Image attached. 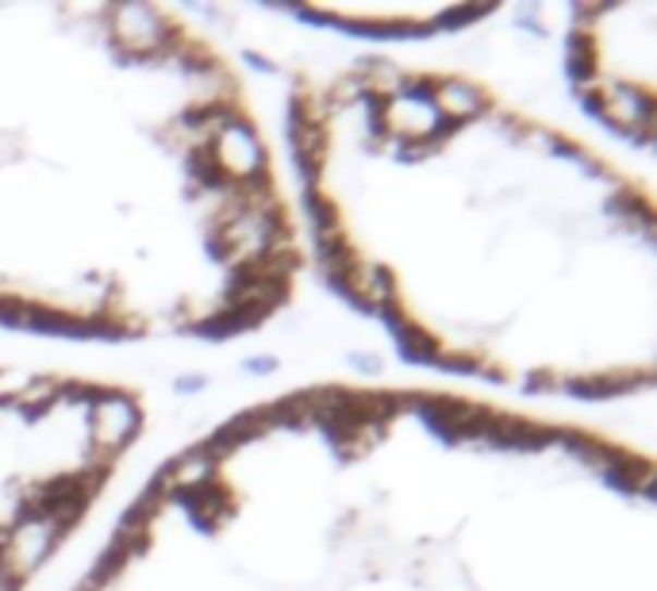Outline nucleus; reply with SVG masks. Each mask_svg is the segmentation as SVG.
<instances>
[{"instance_id":"1","label":"nucleus","mask_w":657,"mask_h":591,"mask_svg":"<svg viewBox=\"0 0 657 591\" xmlns=\"http://www.w3.org/2000/svg\"><path fill=\"white\" fill-rule=\"evenodd\" d=\"M208 155L216 158L219 173H223L231 185L251 181L261 173V146L246 123H231V127L219 131V135L208 143Z\"/></svg>"},{"instance_id":"2","label":"nucleus","mask_w":657,"mask_h":591,"mask_svg":"<svg viewBox=\"0 0 657 591\" xmlns=\"http://www.w3.org/2000/svg\"><path fill=\"white\" fill-rule=\"evenodd\" d=\"M381 123L392 131L397 138H404V143H415V146H427L430 138L438 135V112L430 108L427 97H419V93H400V97L385 100L381 104Z\"/></svg>"},{"instance_id":"3","label":"nucleus","mask_w":657,"mask_h":591,"mask_svg":"<svg viewBox=\"0 0 657 591\" xmlns=\"http://www.w3.org/2000/svg\"><path fill=\"white\" fill-rule=\"evenodd\" d=\"M89 427H93V446H97L100 454H115V450L127 446L131 434H135L138 411H135V404H131V399L105 396V392H100V396L93 399Z\"/></svg>"},{"instance_id":"4","label":"nucleus","mask_w":657,"mask_h":591,"mask_svg":"<svg viewBox=\"0 0 657 591\" xmlns=\"http://www.w3.org/2000/svg\"><path fill=\"white\" fill-rule=\"evenodd\" d=\"M593 100L600 108V115L608 123H616L619 131H642V138L654 135V100L638 97V93L626 89H611L604 82H593Z\"/></svg>"},{"instance_id":"5","label":"nucleus","mask_w":657,"mask_h":591,"mask_svg":"<svg viewBox=\"0 0 657 591\" xmlns=\"http://www.w3.org/2000/svg\"><path fill=\"white\" fill-rule=\"evenodd\" d=\"M108 20H112L115 42H120L123 50H138V54H150V50H162L166 47L162 20H158V12L143 9V4H120V9L108 12Z\"/></svg>"},{"instance_id":"6","label":"nucleus","mask_w":657,"mask_h":591,"mask_svg":"<svg viewBox=\"0 0 657 591\" xmlns=\"http://www.w3.org/2000/svg\"><path fill=\"white\" fill-rule=\"evenodd\" d=\"M430 108L438 112V120L447 115V120H470V115L480 112V93L473 89L470 82H458V77H435V89H430Z\"/></svg>"},{"instance_id":"7","label":"nucleus","mask_w":657,"mask_h":591,"mask_svg":"<svg viewBox=\"0 0 657 591\" xmlns=\"http://www.w3.org/2000/svg\"><path fill=\"white\" fill-rule=\"evenodd\" d=\"M58 396V381H47V377H35V381H24V389L16 392V404L20 407H42L47 399Z\"/></svg>"}]
</instances>
